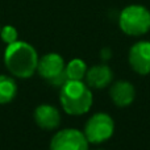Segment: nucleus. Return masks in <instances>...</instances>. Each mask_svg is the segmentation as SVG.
Masks as SVG:
<instances>
[{
	"label": "nucleus",
	"mask_w": 150,
	"mask_h": 150,
	"mask_svg": "<svg viewBox=\"0 0 150 150\" xmlns=\"http://www.w3.org/2000/svg\"><path fill=\"white\" fill-rule=\"evenodd\" d=\"M38 54L30 44L16 41L4 52V63L11 74L20 79H28L37 71Z\"/></svg>",
	"instance_id": "1"
},
{
	"label": "nucleus",
	"mask_w": 150,
	"mask_h": 150,
	"mask_svg": "<svg viewBox=\"0 0 150 150\" xmlns=\"http://www.w3.org/2000/svg\"><path fill=\"white\" fill-rule=\"evenodd\" d=\"M61 105L66 113L80 116L90 111L92 107V92L82 80H70L61 86Z\"/></svg>",
	"instance_id": "2"
},
{
	"label": "nucleus",
	"mask_w": 150,
	"mask_h": 150,
	"mask_svg": "<svg viewBox=\"0 0 150 150\" xmlns=\"http://www.w3.org/2000/svg\"><path fill=\"white\" fill-rule=\"evenodd\" d=\"M119 25L128 36H142L150 30V11L144 5H128L119 16Z\"/></svg>",
	"instance_id": "3"
},
{
	"label": "nucleus",
	"mask_w": 150,
	"mask_h": 150,
	"mask_svg": "<svg viewBox=\"0 0 150 150\" xmlns=\"http://www.w3.org/2000/svg\"><path fill=\"white\" fill-rule=\"evenodd\" d=\"M115 132V121L104 112L95 113L84 125V136L90 144H101L109 140Z\"/></svg>",
	"instance_id": "4"
},
{
	"label": "nucleus",
	"mask_w": 150,
	"mask_h": 150,
	"mask_svg": "<svg viewBox=\"0 0 150 150\" xmlns=\"http://www.w3.org/2000/svg\"><path fill=\"white\" fill-rule=\"evenodd\" d=\"M65 69V59L62 58V55L57 53L45 54L38 59V65H37L38 74L54 86H62L69 80Z\"/></svg>",
	"instance_id": "5"
},
{
	"label": "nucleus",
	"mask_w": 150,
	"mask_h": 150,
	"mask_svg": "<svg viewBox=\"0 0 150 150\" xmlns=\"http://www.w3.org/2000/svg\"><path fill=\"white\" fill-rule=\"evenodd\" d=\"M88 140L84 133L67 128L57 132L50 141V150H88Z\"/></svg>",
	"instance_id": "6"
},
{
	"label": "nucleus",
	"mask_w": 150,
	"mask_h": 150,
	"mask_svg": "<svg viewBox=\"0 0 150 150\" xmlns=\"http://www.w3.org/2000/svg\"><path fill=\"white\" fill-rule=\"evenodd\" d=\"M129 63L136 73L150 74V41H138L129 50Z\"/></svg>",
	"instance_id": "7"
},
{
	"label": "nucleus",
	"mask_w": 150,
	"mask_h": 150,
	"mask_svg": "<svg viewBox=\"0 0 150 150\" xmlns=\"http://www.w3.org/2000/svg\"><path fill=\"white\" fill-rule=\"evenodd\" d=\"M34 121L41 129L53 130L59 127L61 113L55 107L50 104H41L34 111Z\"/></svg>",
	"instance_id": "8"
},
{
	"label": "nucleus",
	"mask_w": 150,
	"mask_h": 150,
	"mask_svg": "<svg viewBox=\"0 0 150 150\" xmlns=\"http://www.w3.org/2000/svg\"><path fill=\"white\" fill-rule=\"evenodd\" d=\"M109 96L115 105L128 107L133 103L136 98L134 86L127 80H117L112 84L111 90H109Z\"/></svg>",
	"instance_id": "9"
},
{
	"label": "nucleus",
	"mask_w": 150,
	"mask_h": 150,
	"mask_svg": "<svg viewBox=\"0 0 150 150\" xmlns=\"http://www.w3.org/2000/svg\"><path fill=\"white\" fill-rule=\"evenodd\" d=\"M113 79V73L107 65H95L87 70L86 74V82L87 86L95 90H103L105 88Z\"/></svg>",
	"instance_id": "10"
},
{
	"label": "nucleus",
	"mask_w": 150,
	"mask_h": 150,
	"mask_svg": "<svg viewBox=\"0 0 150 150\" xmlns=\"http://www.w3.org/2000/svg\"><path fill=\"white\" fill-rule=\"evenodd\" d=\"M17 93V84L15 79L8 75H0V104H8Z\"/></svg>",
	"instance_id": "11"
},
{
	"label": "nucleus",
	"mask_w": 150,
	"mask_h": 150,
	"mask_svg": "<svg viewBox=\"0 0 150 150\" xmlns=\"http://www.w3.org/2000/svg\"><path fill=\"white\" fill-rule=\"evenodd\" d=\"M87 65L84 61L79 59V58H74L66 65V75L70 80H83L87 74Z\"/></svg>",
	"instance_id": "12"
},
{
	"label": "nucleus",
	"mask_w": 150,
	"mask_h": 150,
	"mask_svg": "<svg viewBox=\"0 0 150 150\" xmlns=\"http://www.w3.org/2000/svg\"><path fill=\"white\" fill-rule=\"evenodd\" d=\"M0 37H1V40L5 42L7 45L9 44H13V42L18 41V33H17V29L15 28V26L12 25H5L1 28V30H0Z\"/></svg>",
	"instance_id": "13"
},
{
	"label": "nucleus",
	"mask_w": 150,
	"mask_h": 150,
	"mask_svg": "<svg viewBox=\"0 0 150 150\" xmlns=\"http://www.w3.org/2000/svg\"><path fill=\"white\" fill-rule=\"evenodd\" d=\"M111 49L109 47H105V49H103L101 50V59L103 61H107V59H109L111 58Z\"/></svg>",
	"instance_id": "14"
},
{
	"label": "nucleus",
	"mask_w": 150,
	"mask_h": 150,
	"mask_svg": "<svg viewBox=\"0 0 150 150\" xmlns=\"http://www.w3.org/2000/svg\"><path fill=\"white\" fill-rule=\"evenodd\" d=\"M0 30H1V28H0Z\"/></svg>",
	"instance_id": "15"
},
{
	"label": "nucleus",
	"mask_w": 150,
	"mask_h": 150,
	"mask_svg": "<svg viewBox=\"0 0 150 150\" xmlns=\"http://www.w3.org/2000/svg\"><path fill=\"white\" fill-rule=\"evenodd\" d=\"M99 150H101V149H99Z\"/></svg>",
	"instance_id": "16"
}]
</instances>
